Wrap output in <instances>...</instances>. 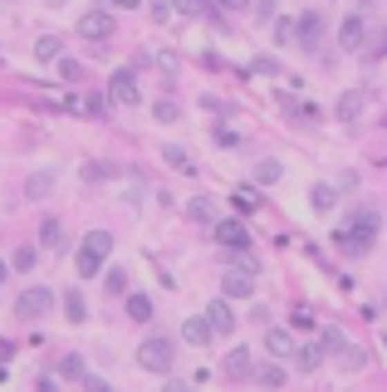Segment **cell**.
Returning <instances> with one entry per match:
<instances>
[{
    "label": "cell",
    "instance_id": "9c48e42d",
    "mask_svg": "<svg viewBox=\"0 0 387 392\" xmlns=\"http://www.w3.org/2000/svg\"><path fill=\"white\" fill-rule=\"evenodd\" d=\"M206 324H211V333H231V328H236V314H231V299H216V304L206 309Z\"/></svg>",
    "mask_w": 387,
    "mask_h": 392
},
{
    "label": "cell",
    "instance_id": "d4e9b609",
    "mask_svg": "<svg viewBox=\"0 0 387 392\" xmlns=\"http://www.w3.org/2000/svg\"><path fill=\"white\" fill-rule=\"evenodd\" d=\"M334 201H339L334 187H314V211H334Z\"/></svg>",
    "mask_w": 387,
    "mask_h": 392
},
{
    "label": "cell",
    "instance_id": "1f68e13d",
    "mask_svg": "<svg viewBox=\"0 0 387 392\" xmlns=\"http://www.w3.org/2000/svg\"><path fill=\"white\" fill-rule=\"evenodd\" d=\"M177 10H182V15H196V20H201V15H211L206 0H177Z\"/></svg>",
    "mask_w": 387,
    "mask_h": 392
},
{
    "label": "cell",
    "instance_id": "603a6c76",
    "mask_svg": "<svg viewBox=\"0 0 387 392\" xmlns=\"http://www.w3.org/2000/svg\"><path fill=\"white\" fill-rule=\"evenodd\" d=\"M162 157H167V162L177 167V172H196V167H191V157H187V147H162Z\"/></svg>",
    "mask_w": 387,
    "mask_h": 392
},
{
    "label": "cell",
    "instance_id": "ac0fdd59",
    "mask_svg": "<svg viewBox=\"0 0 387 392\" xmlns=\"http://www.w3.org/2000/svg\"><path fill=\"white\" fill-rule=\"evenodd\" d=\"M319 358H323V348H319V344L294 348V368H304V373H314V368H319Z\"/></svg>",
    "mask_w": 387,
    "mask_h": 392
},
{
    "label": "cell",
    "instance_id": "bcb514c9",
    "mask_svg": "<svg viewBox=\"0 0 387 392\" xmlns=\"http://www.w3.org/2000/svg\"><path fill=\"white\" fill-rule=\"evenodd\" d=\"M0 279H6V260H0Z\"/></svg>",
    "mask_w": 387,
    "mask_h": 392
},
{
    "label": "cell",
    "instance_id": "52a82bcc",
    "mask_svg": "<svg viewBox=\"0 0 387 392\" xmlns=\"http://www.w3.org/2000/svg\"><path fill=\"white\" fill-rule=\"evenodd\" d=\"M319 39H323V15H319V10L299 15V20H294V44H304V49H319Z\"/></svg>",
    "mask_w": 387,
    "mask_h": 392
},
{
    "label": "cell",
    "instance_id": "5b68a950",
    "mask_svg": "<svg viewBox=\"0 0 387 392\" xmlns=\"http://www.w3.org/2000/svg\"><path fill=\"white\" fill-rule=\"evenodd\" d=\"M108 98H113L118 108H138V103H142V93H138V84H133L128 69H118L113 79H108Z\"/></svg>",
    "mask_w": 387,
    "mask_h": 392
},
{
    "label": "cell",
    "instance_id": "8d00e7d4",
    "mask_svg": "<svg viewBox=\"0 0 387 392\" xmlns=\"http://www.w3.org/2000/svg\"><path fill=\"white\" fill-rule=\"evenodd\" d=\"M255 20H260V25L274 20V0H260V6H255Z\"/></svg>",
    "mask_w": 387,
    "mask_h": 392
},
{
    "label": "cell",
    "instance_id": "4316f807",
    "mask_svg": "<svg viewBox=\"0 0 387 392\" xmlns=\"http://www.w3.org/2000/svg\"><path fill=\"white\" fill-rule=\"evenodd\" d=\"M152 64H157V69H167V74H177V69H182V59H177L172 49H162V54H152Z\"/></svg>",
    "mask_w": 387,
    "mask_h": 392
},
{
    "label": "cell",
    "instance_id": "836d02e7",
    "mask_svg": "<svg viewBox=\"0 0 387 392\" xmlns=\"http://www.w3.org/2000/svg\"><path fill=\"white\" fill-rule=\"evenodd\" d=\"M59 373H64V377H84V358H79V353H74V358H64V363H59Z\"/></svg>",
    "mask_w": 387,
    "mask_h": 392
},
{
    "label": "cell",
    "instance_id": "484cf974",
    "mask_svg": "<svg viewBox=\"0 0 387 392\" xmlns=\"http://www.w3.org/2000/svg\"><path fill=\"white\" fill-rule=\"evenodd\" d=\"M339 358H343V368H353V373L368 363V358H363V348H353V344H343V348H339Z\"/></svg>",
    "mask_w": 387,
    "mask_h": 392
},
{
    "label": "cell",
    "instance_id": "4fadbf2b",
    "mask_svg": "<svg viewBox=\"0 0 387 392\" xmlns=\"http://www.w3.org/2000/svg\"><path fill=\"white\" fill-rule=\"evenodd\" d=\"M363 108H368V93H363V88H353V93H343V98H339V118H343V123H353V118L363 113Z\"/></svg>",
    "mask_w": 387,
    "mask_h": 392
},
{
    "label": "cell",
    "instance_id": "ba28073f",
    "mask_svg": "<svg viewBox=\"0 0 387 392\" xmlns=\"http://www.w3.org/2000/svg\"><path fill=\"white\" fill-rule=\"evenodd\" d=\"M216 241L231 245V250H240L250 241V231H245V221H216Z\"/></svg>",
    "mask_w": 387,
    "mask_h": 392
},
{
    "label": "cell",
    "instance_id": "ab89813d",
    "mask_svg": "<svg viewBox=\"0 0 387 392\" xmlns=\"http://www.w3.org/2000/svg\"><path fill=\"white\" fill-rule=\"evenodd\" d=\"M59 74H64V79H84V64H74V59H64V64H59Z\"/></svg>",
    "mask_w": 387,
    "mask_h": 392
},
{
    "label": "cell",
    "instance_id": "8fae6325",
    "mask_svg": "<svg viewBox=\"0 0 387 392\" xmlns=\"http://www.w3.org/2000/svg\"><path fill=\"white\" fill-rule=\"evenodd\" d=\"M265 348H270V358H290L294 353V339H290L285 328H270L265 324Z\"/></svg>",
    "mask_w": 387,
    "mask_h": 392
},
{
    "label": "cell",
    "instance_id": "9a60e30c",
    "mask_svg": "<svg viewBox=\"0 0 387 392\" xmlns=\"http://www.w3.org/2000/svg\"><path fill=\"white\" fill-rule=\"evenodd\" d=\"M123 309H128V319H133V324H147V319H152V299H147V295H128V304H123Z\"/></svg>",
    "mask_w": 387,
    "mask_h": 392
},
{
    "label": "cell",
    "instance_id": "277c9868",
    "mask_svg": "<svg viewBox=\"0 0 387 392\" xmlns=\"http://www.w3.org/2000/svg\"><path fill=\"white\" fill-rule=\"evenodd\" d=\"M49 309H54V290H49V285H30V290L15 299V314H20V319H44Z\"/></svg>",
    "mask_w": 387,
    "mask_h": 392
},
{
    "label": "cell",
    "instance_id": "f546056e",
    "mask_svg": "<svg viewBox=\"0 0 387 392\" xmlns=\"http://www.w3.org/2000/svg\"><path fill=\"white\" fill-rule=\"evenodd\" d=\"M49 187H54V172H39V177H30V187H25V192H30V196H44Z\"/></svg>",
    "mask_w": 387,
    "mask_h": 392
},
{
    "label": "cell",
    "instance_id": "d590c367",
    "mask_svg": "<svg viewBox=\"0 0 387 392\" xmlns=\"http://www.w3.org/2000/svg\"><path fill=\"white\" fill-rule=\"evenodd\" d=\"M35 54H39V59H54V54H59V39H39Z\"/></svg>",
    "mask_w": 387,
    "mask_h": 392
},
{
    "label": "cell",
    "instance_id": "e575fe53",
    "mask_svg": "<svg viewBox=\"0 0 387 392\" xmlns=\"http://www.w3.org/2000/svg\"><path fill=\"white\" fill-rule=\"evenodd\" d=\"M15 270H35V245H25V250H15Z\"/></svg>",
    "mask_w": 387,
    "mask_h": 392
},
{
    "label": "cell",
    "instance_id": "83f0119b",
    "mask_svg": "<svg viewBox=\"0 0 387 392\" xmlns=\"http://www.w3.org/2000/svg\"><path fill=\"white\" fill-rule=\"evenodd\" d=\"M255 182H270L274 187V182H280V162H260L255 167Z\"/></svg>",
    "mask_w": 387,
    "mask_h": 392
},
{
    "label": "cell",
    "instance_id": "f6af8a7d",
    "mask_svg": "<svg viewBox=\"0 0 387 392\" xmlns=\"http://www.w3.org/2000/svg\"><path fill=\"white\" fill-rule=\"evenodd\" d=\"M39 392H54V377H39Z\"/></svg>",
    "mask_w": 387,
    "mask_h": 392
},
{
    "label": "cell",
    "instance_id": "5bb4252c",
    "mask_svg": "<svg viewBox=\"0 0 387 392\" xmlns=\"http://www.w3.org/2000/svg\"><path fill=\"white\" fill-rule=\"evenodd\" d=\"M39 245H44V250H59V245H64V226H59L54 216H49L44 226H39Z\"/></svg>",
    "mask_w": 387,
    "mask_h": 392
},
{
    "label": "cell",
    "instance_id": "f1b7e54d",
    "mask_svg": "<svg viewBox=\"0 0 387 392\" xmlns=\"http://www.w3.org/2000/svg\"><path fill=\"white\" fill-rule=\"evenodd\" d=\"M103 279H108V295H128V274L123 270H108Z\"/></svg>",
    "mask_w": 387,
    "mask_h": 392
},
{
    "label": "cell",
    "instance_id": "d6986e66",
    "mask_svg": "<svg viewBox=\"0 0 387 392\" xmlns=\"http://www.w3.org/2000/svg\"><path fill=\"white\" fill-rule=\"evenodd\" d=\"M182 333H187V344H211V324H206V319H196V314L187 319V328H182Z\"/></svg>",
    "mask_w": 387,
    "mask_h": 392
},
{
    "label": "cell",
    "instance_id": "7a4b0ae2",
    "mask_svg": "<svg viewBox=\"0 0 387 392\" xmlns=\"http://www.w3.org/2000/svg\"><path fill=\"white\" fill-rule=\"evenodd\" d=\"M108 250H113V236H108V231H88V236H84V245H79V255H74L79 274H84V279H88V274H103Z\"/></svg>",
    "mask_w": 387,
    "mask_h": 392
},
{
    "label": "cell",
    "instance_id": "7402d4cb",
    "mask_svg": "<svg viewBox=\"0 0 387 392\" xmlns=\"http://www.w3.org/2000/svg\"><path fill=\"white\" fill-rule=\"evenodd\" d=\"M250 74H260V79H280V59H270V54H260V59L250 64Z\"/></svg>",
    "mask_w": 387,
    "mask_h": 392
},
{
    "label": "cell",
    "instance_id": "74e56055",
    "mask_svg": "<svg viewBox=\"0 0 387 392\" xmlns=\"http://www.w3.org/2000/svg\"><path fill=\"white\" fill-rule=\"evenodd\" d=\"M323 348H328V353H339V348H343V333H339V328H328V333H323Z\"/></svg>",
    "mask_w": 387,
    "mask_h": 392
},
{
    "label": "cell",
    "instance_id": "6da1fadb",
    "mask_svg": "<svg viewBox=\"0 0 387 392\" xmlns=\"http://www.w3.org/2000/svg\"><path fill=\"white\" fill-rule=\"evenodd\" d=\"M372 241H377V211H372V206H363V211L353 216V226H343V231H339V245H343L348 255H368V250H372Z\"/></svg>",
    "mask_w": 387,
    "mask_h": 392
},
{
    "label": "cell",
    "instance_id": "b9f144b4",
    "mask_svg": "<svg viewBox=\"0 0 387 392\" xmlns=\"http://www.w3.org/2000/svg\"><path fill=\"white\" fill-rule=\"evenodd\" d=\"M84 392H113V387H108L103 377H88V382H84Z\"/></svg>",
    "mask_w": 387,
    "mask_h": 392
},
{
    "label": "cell",
    "instance_id": "cb8c5ba5",
    "mask_svg": "<svg viewBox=\"0 0 387 392\" xmlns=\"http://www.w3.org/2000/svg\"><path fill=\"white\" fill-rule=\"evenodd\" d=\"M231 201H236L240 211H255V206H260V196H255V187H236V192H231Z\"/></svg>",
    "mask_w": 387,
    "mask_h": 392
},
{
    "label": "cell",
    "instance_id": "ffe728a7",
    "mask_svg": "<svg viewBox=\"0 0 387 392\" xmlns=\"http://www.w3.org/2000/svg\"><path fill=\"white\" fill-rule=\"evenodd\" d=\"M64 319H74V324H79V319H88V304H84V295H79V290H69V295H64Z\"/></svg>",
    "mask_w": 387,
    "mask_h": 392
},
{
    "label": "cell",
    "instance_id": "8992f818",
    "mask_svg": "<svg viewBox=\"0 0 387 392\" xmlns=\"http://www.w3.org/2000/svg\"><path fill=\"white\" fill-rule=\"evenodd\" d=\"M79 39H113V15H108V10L79 15Z\"/></svg>",
    "mask_w": 387,
    "mask_h": 392
},
{
    "label": "cell",
    "instance_id": "4dcf8cb0",
    "mask_svg": "<svg viewBox=\"0 0 387 392\" xmlns=\"http://www.w3.org/2000/svg\"><path fill=\"white\" fill-rule=\"evenodd\" d=\"M236 270H240V274H250V279H255V270H260V265H255V255H250L245 245L236 250Z\"/></svg>",
    "mask_w": 387,
    "mask_h": 392
},
{
    "label": "cell",
    "instance_id": "2e32d148",
    "mask_svg": "<svg viewBox=\"0 0 387 392\" xmlns=\"http://www.w3.org/2000/svg\"><path fill=\"white\" fill-rule=\"evenodd\" d=\"M250 290H255V279H250V274H240V270L226 274V299H245Z\"/></svg>",
    "mask_w": 387,
    "mask_h": 392
},
{
    "label": "cell",
    "instance_id": "e0dca14e",
    "mask_svg": "<svg viewBox=\"0 0 387 392\" xmlns=\"http://www.w3.org/2000/svg\"><path fill=\"white\" fill-rule=\"evenodd\" d=\"M255 382H260L265 392H274V387H285V368H280V363H265V368L255 373Z\"/></svg>",
    "mask_w": 387,
    "mask_h": 392
},
{
    "label": "cell",
    "instance_id": "7c38bea8",
    "mask_svg": "<svg viewBox=\"0 0 387 392\" xmlns=\"http://www.w3.org/2000/svg\"><path fill=\"white\" fill-rule=\"evenodd\" d=\"M220 373L226 377H250V348H231L226 363H220Z\"/></svg>",
    "mask_w": 387,
    "mask_h": 392
},
{
    "label": "cell",
    "instance_id": "7bdbcfd3",
    "mask_svg": "<svg viewBox=\"0 0 387 392\" xmlns=\"http://www.w3.org/2000/svg\"><path fill=\"white\" fill-rule=\"evenodd\" d=\"M108 6H118V10H138L142 0H108Z\"/></svg>",
    "mask_w": 387,
    "mask_h": 392
},
{
    "label": "cell",
    "instance_id": "f35d334b",
    "mask_svg": "<svg viewBox=\"0 0 387 392\" xmlns=\"http://www.w3.org/2000/svg\"><path fill=\"white\" fill-rule=\"evenodd\" d=\"M191 221H201V226H211V206H206V201H191Z\"/></svg>",
    "mask_w": 387,
    "mask_h": 392
},
{
    "label": "cell",
    "instance_id": "44dd1931",
    "mask_svg": "<svg viewBox=\"0 0 387 392\" xmlns=\"http://www.w3.org/2000/svg\"><path fill=\"white\" fill-rule=\"evenodd\" d=\"M152 118H157V123H177V118H182V108H177L172 98H157V103H152Z\"/></svg>",
    "mask_w": 387,
    "mask_h": 392
},
{
    "label": "cell",
    "instance_id": "3957f363",
    "mask_svg": "<svg viewBox=\"0 0 387 392\" xmlns=\"http://www.w3.org/2000/svg\"><path fill=\"white\" fill-rule=\"evenodd\" d=\"M172 358H177V348H172L167 333H152V339H142V348H138V363L147 373H172Z\"/></svg>",
    "mask_w": 387,
    "mask_h": 392
},
{
    "label": "cell",
    "instance_id": "60d3db41",
    "mask_svg": "<svg viewBox=\"0 0 387 392\" xmlns=\"http://www.w3.org/2000/svg\"><path fill=\"white\" fill-rule=\"evenodd\" d=\"M216 6H220V10H231V15H236V10H245V6H250V0H216Z\"/></svg>",
    "mask_w": 387,
    "mask_h": 392
},
{
    "label": "cell",
    "instance_id": "d6a6232c",
    "mask_svg": "<svg viewBox=\"0 0 387 392\" xmlns=\"http://www.w3.org/2000/svg\"><path fill=\"white\" fill-rule=\"evenodd\" d=\"M274 44H294V20H274Z\"/></svg>",
    "mask_w": 387,
    "mask_h": 392
},
{
    "label": "cell",
    "instance_id": "ee69618b",
    "mask_svg": "<svg viewBox=\"0 0 387 392\" xmlns=\"http://www.w3.org/2000/svg\"><path fill=\"white\" fill-rule=\"evenodd\" d=\"M167 392H191V387H187V382H177V377H172V382H167Z\"/></svg>",
    "mask_w": 387,
    "mask_h": 392
},
{
    "label": "cell",
    "instance_id": "30bf717a",
    "mask_svg": "<svg viewBox=\"0 0 387 392\" xmlns=\"http://www.w3.org/2000/svg\"><path fill=\"white\" fill-rule=\"evenodd\" d=\"M363 35H368V20H363V15H348V20L339 25V44H343V49H363Z\"/></svg>",
    "mask_w": 387,
    "mask_h": 392
}]
</instances>
